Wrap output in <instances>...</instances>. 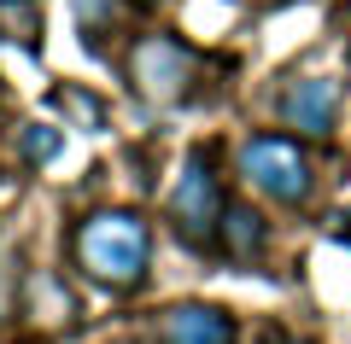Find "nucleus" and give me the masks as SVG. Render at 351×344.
Returning a JSON list of instances; mask_svg holds the SVG:
<instances>
[{"label": "nucleus", "mask_w": 351, "mask_h": 344, "mask_svg": "<svg viewBox=\"0 0 351 344\" xmlns=\"http://www.w3.org/2000/svg\"><path fill=\"white\" fill-rule=\"evenodd\" d=\"M76 263H82L88 280L129 292V286L147 280L152 263V234L135 210H94V216L76 228Z\"/></svg>", "instance_id": "nucleus-1"}, {"label": "nucleus", "mask_w": 351, "mask_h": 344, "mask_svg": "<svg viewBox=\"0 0 351 344\" xmlns=\"http://www.w3.org/2000/svg\"><path fill=\"white\" fill-rule=\"evenodd\" d=\"M240 175L258 187L263 198H276V204H299L311 193V163H304L299 140L293 135H258L240 146Z\"/></svg>", "instance_id": "nucleus-2"}, {"label": "nucleus", "mask_w": 351, "mask_h": 344, "mask_svg": "<svg viewBox=\"0 0 351 344\" xmlns=\"http://www.w3.org/2000/svg\"><path fill=\"white\" fill-rule=\"evenodd\" d=\"M223 181H217L211 170V152H193L188 163H182V181H176L170 193V216H176V234L188 239V246H205V239L217 234V222H223Z\"/></svg>", "instance_id": "nucleus-3"}, {"label": "nucleus", "mask_w": 351, "mask_h": 344, "mask_svg": "<svg viewBox=\"0 0 351 344\" xmlns=\"http://www.w3.org/2000/svg\"><path fill=\"white\" fill-rule=\"evenodd\" d=\"M129 76H135V88L147 99L170 105V99H182L188 82H193V47H182L176 36H147L129 53Z\"/></svg>", "instance_id": "nucleus-4"}, {"label": "nucleus", "mask_w": 351, "mask_h": 344, "mask_svg": "<svg viewBox=\"0 0 351 344\" xmlns=\"http://www.w3.org/2000/svg\"><path fill=\"white\" fill-rule=\"evenodd\" d=\"M281 123L287 129H299V135H328L334 129V117H339V82L334 76H299V82L281 94Z\"/></svg>", "instance_id": "nucleus-5"}, {"label": "nucleus", "mask_w": 351, "mask_h": 344, "mask_svg": "<svg viewBox=\"0 0 351 344\" xmlns=\"http://www.w3.org/2000/svg\"><path fill=\"white\" fill-rule=\"evenodd\" d=\"M164 344H234V321L211 304H176L158 321Z\"/></svg>", "instance_id": "nucleus-6"}, {"label": "nucleus", "mask_w": 351, "mask_h": 344, "mask_svg": "<svg viewBox=\"0 0 351 344\" xmlns=\"http://www.w3.org/2000/svg\"><path fill=\"white\" fill-rule=\"evenodd\" d=\"M223 246H228V257H258L263 251V222H258V210H246V204H223Z\"/></svg>", "instance_id": "nucleus-7"}, {"label": "nucleus", "mask_w": 351, "mask_h": 344, "mask_svg": "<svg viewBox=\"0 0 351 344\" xmlns=\"http://www.w3.org/2000/svg\"><path fill=\"white\" fill-rule=\"evenodd\" d=\"M41 0H0V36H12L18 47H41Z\"/></svg>", "instance_id": "nucleus-8"}, {"label": "nucleus", "mask_w": 351, "mask_h": 344, "mask_svg": "<svg viewBox=\"0 0 351 344\" xmlns=\"http://www.w3.org/2000/svg\"><path fill=\"white\" fill-rule=\"evenodd\" d=\"M59 146H64V135L53 123H29L24 129V163H53V158H59Z\"/></svg>", "instance_id": "nucleus-9"}, {"label": "nucleus", "mask_w": 351, "mask_h": 344, "mask_svg": "<svg viewBox=\"0 0 351 344\" xmlns=\"http://www.w3.org/2000/svg\"><path fill=\"white\" fill-rule=\"evenodd\" d=\"M53 105H71L76 117H88V123H106V105L94 94H82V88H59V94H53Z\"/></svg>", "instance_id": "nucleus-10"}, {"label": "nucleus", "mask_w": 351, "mask_h": 344, "mask_svg": "<svg viewBox=\"0 0 351 344\" xmlns=\"http://www.w3.org/2000/svg\"><path fill=\"white\" fill-rule=\"evenodd\" d=\"M0 263H6V257H0ZM0 304H6V269H0Z\"/></svg>", "instance_id": "nucleus-11"}]
</instances>
